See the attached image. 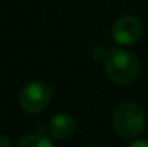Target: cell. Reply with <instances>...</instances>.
Returning a JSON list of instances; mask_svg holds the SVG:
<instances>
[{
  "mask_svg": "<svg viewBox=\"0 0 148 147\" xmlns=\"http://www.w3.org/2000/svg\"><path fill=\"white\" fill-rule=\"evenodd\" d=\"M105 72L112 82L128 85L141 74V62L131 50L112 49L105 58Z\"/></svg>",
  "mask_w": 148,
  "mask_h": 147,
  "instance_id": "6da1fadb",
  "label": "cell"
},
{
  "mask_svg": "<svg viewBox=\"0 0 148 147\" xmlns=\"http://www.w3.org/2000/svg\"><path fill=\"white\" fill-rule=\"evenodd\" d=\"M112 126L121 137L132 139L140 136L145 128V115L143 108L135 102L119 104L114 111Z\"/></svg>",
  "mask_w": 148,
  "mask_h": 147,
  "instance_id": "7a4b0ae2",
  "label": "cell"
},
{
  "mask_svg": "<svg viewBox=\"0 0 148 147\" xmlns=\"http://www.w3.org/2000/svg\"><path fill=\"white\" fill-rule=\"evenodd\" d=\"M50 99V88L40 81H32L27 85L23 87L19 102L20 107L29 112V114H36L39 111H42Z\"/></svg>",
  "mask_w": 148,
  "mask_h": 147,
  "instance_id": "3957f363",
  "label": "cell"
},
{
  "mask_svg": "<svg viewBox=\"0 0 148 147\" xmlns=\"http://www.w3.org/2000/svg\"><path fill=\"white\" fill-rule=\"evenodd\" d=\"M112 39L124 46L137 43L143 36V23L137 16L125 14L118 17L112 25Z\"/></svg>",
  "mask_w": 148,
  "mask_h": 147,
  "instance_id": "277c9868",
  "label": "cell"
},
{
  "mask_svg": "<svg viewBox=\"0 0 148 147\" xmlns=\"http://www.w3.org/2000/svg\"><path fill=\"white\" fill-rule=\"evenodd\" d=\"M49 134L55 139L63 140L73 134L75 131V118L68 112H58L53 115L48 126Z\"/></svg>",
  "mask_w": 148,
  "mask_h": 147,
  "instance_id": "5b68a950",
  "label": "cell"
},
{
  "mask_svg": "<svg viewBox=\"0 0 148 147\" xmlns=\"http://www.w3.org/2000/svg\"><path fill=\"white\" fill-rule=\"evenodd\" d=\"M17 147H55L52 140L43 134H27L22 137L17 143Z\"/></svg>",
  "mask_w": 148,
  "mask_h": 147,
  "instance_id": "8992f818",
  "label": "cell"
},
{
  "mask_svg": "<svg viewBox=\"0 0 148 147\" xmlns=\"http://www.w3.org/2000/svg\"><path fill=\"white\" fill-rule=\"evenodd\" d=\"M127 147H148V141L147 140H137V141L131 143L130 146Z\"/></svg>",
  "mask_w": 148,
  "mask_h": 147,
  "instance_id": "52a82bcc",
  "label": "cell"
},
{
  "mask_svg": "<svg viewBox=\"0 0 148 147\" xmlns=\"http://www.w3.org/2000/svg\"><path fill=\"white\" fill-rule=\"evenodd\" d=\"M88 147H101V146H88Z\"/></svg>",
  "mask_w": 148,
  "mask_h": 147,
  "instance_id": "ba28073f",
  "label": "cell"
}]
</instances>
